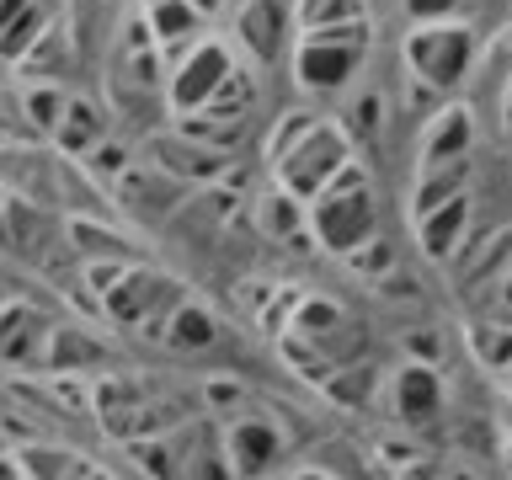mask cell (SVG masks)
<instances>
[{
	"label": "cell",
	"instance_id": "1",
	"mask_svg": "<svg viewBox=\"0 0 512 480\" xmlns=\"http://www.w3.org/2000/svg\"><path fill=\"white\" fill-rule=\"evenodd\" d=\"M267 155H272V171H278V187L310 203L352 166V139L342 123L320 118V112H288L267 144Z\"/></svg>",
	"mask_w": 512,
	"mask_h": 480
},
{
	"label": "cell",
	"instance_id": "14",
	"mask_svg": "<svg viewBox=\"0 0 512 480\" xmlns=\"http://www.w3.org/2000/svg\"><path fill=\"white\" fill-rule=\"evenodd\" d=\"M502 112H507V139H512V80H507V91H502Z\"/></svg>",
	"mask_w": 512,
	"mask_h": 480
},
{
	"label": "cell",
	"instance_id": "7",
	"mask_svg": "<svg viewBox=\"0 0 512 480\" xmlns=\"http://www.w3.org/2000/svg\"><path fill=\"white\" fill-rule=\"evenodd\" d=\"M475 155V118L470 107H438L422 134V155L416 171H438V166H464Z\"/></svg>",
	"mask_w": 512,
	"mask_h": 480
},
{
	"label": "cell",
	"instance_id": "9",
	"mask_svg": "<svg viewBox=\"0 0 512 480\" xmlns=\"http://www.w3.org/2000/svg\"><path fill=\"white\" fill-rule=\"evenodd\" d=\"M416 240H422V251L432 262H448L454 251L470 246V192H459V198H448L432 214L416 219Z\"/></svg>",
	"mask_w": 512,
	"mask_h": 480
},
{
	"label": "cell",
	"instance_id": "12",
	"mask_svg": "<svg viewBox=\"0 0 512 480\" xmlns=\"http://www.w3.org/2000/svg\"><path fill=\"white\" fill-rule=\"evenodd\" d=\"M470 352L480 358V368L507 374V368H512V326H496V320H480V326H470Z\"/></svg>",
	"mask_w": 512,
	"mask_h": 480
},
{
	"label": "cell",
	"instance_id": "5",
	"mask_svg": "<svg viewBox=\"0 0 512 480\" xmlns=\"http://www.w3.org/2000/svg\"><path fill=\"white\" fill-rule=\"evenodd\" d=\"M240 70H235V59H230V48H224L219 38H203V43H192L182 59H176V70H171V107L176 112H203L214 96L230 86Z\"/></svg>",
	"mask_w": 512,
	"mask_h": 480
},
{
	"label": "cell",
	"instance_id": "15",
	"mask_svg": "<svg viewBox=\"0 0 512 480\" xmlns=\"http://www.w3.org/2000/svg\"><path fill=\"white\" fill-rule=\"evenodd\" d=\"M187 6H198L203 16H214V11H219V0H187Z\"/></svg>",
	"mask_w": 512,
	"mask_h": 480
},
{
	"label": "cell",
	"instance_id": "17",
	"mask_svg": "<svg viewBox=\"0 0 512 480\" xmlns=\"http://www.w3.org/2000/svg\"><path fill=\"white\" fill-rule=\"evenodd\" d=\"M502 384H507V400H512V368H507V374H502Z\"/></svg>",
	"mask_w": 512,
	"mask_h": 480
},
{
	"label": "cell",
	"instance_id": "13",
	"mask_svg": "<svg viewBox=\"0 0 512 480\" xmlns=\"http://www.w3.org/2000/svg\"><path fill=\"white\" fill-rule=\"evenodd\" d=\"M411 22H448L459 11V0H400Z\"/></svg>",
	"mask_w": 512,
	"mask_h": 480
},
{
	"label": "cell",
	"instance_id": "16",
	"mask_svg": "<svg viewBox=\"0 0 512 480\" xmlns=\"http://www.w3.org/2000/svg\"><path fill=\"white\" fill-rule=\"evenodd\" d=\"M294 480H331V475H320V470H299Z\"/></svg>",
	"mask_w": 512,
	"mask_h": 480
},
{
	"label": "cell",
	"instance_id": "8",
	"mask_svg": "<svg viewBox=\"0 0 512 480\" xmlns=\"http://www.w3.org/2000/svg\"><path fill=\"white\" fill-rule=\"evenodd\" d=\"M390 411L400 416V422L422 427L432 422V416L443 411V379L432 363H400L390 374Z\"/></svg>",
	"mask_w": 512,
	"mask_h": 480
},
{
	"label": "cell",
	"instance_id": "10",
	"mask_svg": "<svg viewBox=\"0 0 512 480\" xmlns=\"http://www.w3.org/2000/svg\"><path fill=\"white\" fill-rule=\"evenodd\" d=\"M102 134H107L102 112H96L91 102H80V96H70V107H64V118H59V128H54V150L70 155V160H80V155H91L96 144H102Z\"/></svg>",
	"mask_w": 512,
	"mask_h": 480
},
{
	"label": "cell",
	"instance_id": "2",
	"mask_svg": "<svg viewBox=\"0 0 512 480\" xmlns=\"http://www.w3.org/2000/svg\"><path fill=\"white\" fill-rule=\"evenodd\" d=\"M379 203H374V182H368V171L352 160V166L336 176V182L310 198V235L320 240L326 251L336 256H352L363 251L368 240H379Z\"/></svg>",
	"mask_w": 512,
	"mask_h": 480
},
{
	"label": "cell",
	"instance_id": "11",
	"mask_svg": "<svg viewBox=\"0 0 512 480\" xmlns=\"http://www.w3.org/2000/svg\"><path fill=\"white\" fill-rule=\"evenodd\" d=\"M299 32H326V27H352L363 22V0H294Z\"/></svg>",
	"mask_w": 512,
	"mask_h": 480
},
{
	"label": "cell",
	"instance_id": "3",
	"mask_svg": "<svg viewBox=\"0 0 512 480\" xmlns=\"http://www.w3.org/2000/svg\"><path fill=\"white\" fill-rule=\"evenodd\" d=\"M368 59V22L326 27V32H299L294 43V80L310 96H342L358 80Z\"/></svg>",
	"mask_w": 512,
	"mask_h": 480
},
{
	"label": "cell",
	"instance_id": "6",
	"mask_svg": "<svg viewBox=\"0 0 512 480\" xmlns=\"http://www.w3.org/2000/svg\"><path fill=\"white\" fill-rule=\"evenodd\" d=\"M299 32L294 0H240L235 16V38L251 48L256 64H278L288 54V38Z\"/></svg>",
	"mask_w": 512,
	"mask_h": 480
},
{
	"label": "cell",
	"instance_id": "4",
	"mask_svg": "<svg viewBox=\"0 0 512 480\" xmlns=\"http://www.w3.org/2000/svg\"><path fill=\"white\" fill-rule=\"evenodd\" d=\"M400 54H406L411 80H422L427 91H454L475 70V32L454 16L448 22H416L400 43Z\"/></svg>",
	"mask_w": 512,
	"mask_h": 480
}]
</instances>
